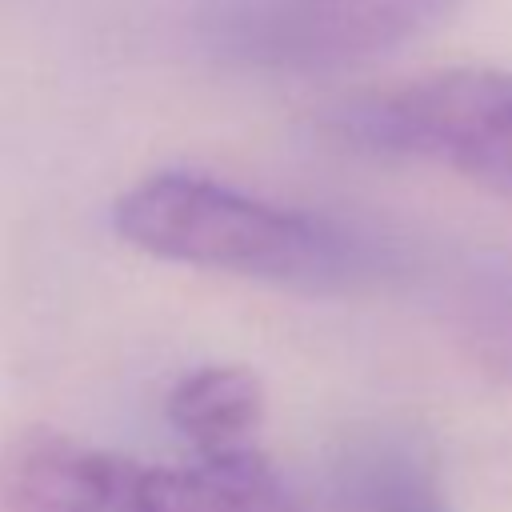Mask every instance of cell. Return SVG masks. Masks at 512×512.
Segmentation results:
<instances>
[{
  "label": "cell",
  "mask_w": 512,
  "mask_h": 512,
  "mask_svg": "<svg viewBox=\"0 0 512 512\" xmlns=\"http://www.w3.org/2000/svg\"><path fill=\"white\" fill-rule=\"evenodd\" d=\"M112 224L148 256L288 288H348L376 264L356 232L192 172H160L132 184L116 200Z\"/></svg>",
  "instance_id": "cell-1"
},
{
  "label": "cell",
  "mask_w": 512,
  "mask_h": 512,
  "mask_svg": "<svg viewBox=\"0 0 512 512\" xmlns=\"http://www.w3.org/2000/svg\"><path fill=\"white\" fill-rule=\"evenodd\" d=\"M340 136L368 152L412 156L512 196V72L456 68L348 100Z\"/></svg>",
  "instance_id": "cell-3"
},
{
  "label": "cell",
  "mask_w": 512,
  "mask_h": 512,
  "mask_svg": "<svg viewBox=\"0 0 512 512\" xmlns=\"http://www.w3.org/2000/svg\"><path fill=\"white\" fill-rule=\"evenodd\" d=\"M324 512H452L432 448L416 432L364 428L324 468Z\"/></svg>",
  "instance_id": "cell-5"
},
{
  "label": "cell",
  "mask_w": 512,
  "mask_h": 512,
  "mask_svg": "<svg viewBox=\"0 0 512 512\" xmlns=\"http://www.w3.org/2000/svg\"><path fill=\"white\" fill-rule=\"evenodd\" d=\"M456 0H212V52L288 76H316L384 56L436 28Z\"/></svg>",
  "instance_id": "cell-4"
},
{
  "label": "cell",
  "mask_w": 512,
  "mask_h": 512,
  "mask_svg": "<svg viewBox=\"0 0 512 512\" xmlns=\"http://www.w3.org/2000/svg\"><path fill=\"white\" fill-rule=\"evenodd\" d=\"M0 512H300L260 452L140 464L32 428L0 448Z\"/></svg>",
  "instance_id": "cell-2"
},
{
  "label": "cell",
  "mask_w": 512,
  "mask_h": 512,
  "mask_svg": "<svg viewBox=\"0 0 512 512\" xmlns=\"http://www.w3.org/2000/svg\"><path fill=\"white\" fill-rule=\"evenodd\" d=\"M492 340H496V344L504 348V356L512 360V320H508V324H504V332H500V336H492Z\"/></svg>",
  "instance_id": "cell-7"
},
{
  "label": "cell",
  "mask_w": 512,
  "mask_h": 512,
  "mask_svg": "<svg viewBox=\"0 0 512 512\" xmlns=\"http://www.w3.org/2000/svg\"><path fill=\"white\" fill-rule=\"evenodd\" d=\"M168 420L200 456H240L256 452V432L264 424V388L248 368L216 364L184 376L168 396Z\"/></svg>",
  "instance_id": "cell-6"
}]
</instances>
